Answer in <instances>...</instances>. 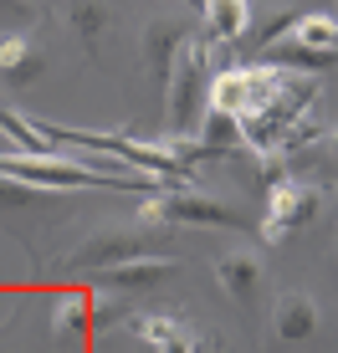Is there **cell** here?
<instances>
[{
  "instance_id": "6da1fadb",
  "label": "cell",
  "mask_w": 338,
  "mask_h": 353,
  "mask_svg": "<svg viewBox=\"0 0 338 353\" xmlns=\"http://www.w3.org/2000/svg\"><path fill=\"white\" fill-rule=\"evenodd\" d=\"M287 52H303L318 67H333L338 62V16L333 10H297L292 21H282L261 41V57H287Z\"/></svg>"
},
{
  "instance_id": "7a4b0ae2",
  "label": "cell",
  "mask_w": 338,
  "mask_h": 353,
  "mask_svg": "<svg viewBox=\"0 0 338 353\" xmlns=\"http://www.w3.org/2000/svg\"><path fill=\"white\" fill-rule=\"evenodd\" d=\"M154 241H159V230H149V225H103L67 261H72V272H103V266H118V261L154 256Z\"/></svg>"
},
{
  "instance_id": "3957f363",
  "label": "cell",
  "mask_w": 338,
  "mask_h": 353,
  "mask_svg": "<svg viewBox=\"0 0 338 353\" xmlns=\"http://www.w3.org/2000/svg\"><path fill=\"white\" fill-rule=\"evenodd\" d=\"M323 210V185H308V179H282V185L267 190V215H261V241L277 246L292 230H303L312 215Z\"/></svg>"
},
{
  "instance_id": "277c9868",
  "label": "cell",
  "mask_w": 338,
  "mask_h": 353,
  "mask_svg": "<svg viewBox=\"0 0 338 353\" xmlns=\"http://www.w3.org/2000/svg\"><path fill=\"white\" fill-rule=\"evenodd\" d=\"M205 57H210V46H205L200 36H190L185 52H179L175 67H169V77H164V92H169V133H185L190 123H195V88H200Z\"/></svg>"
},
{
  "instance_id": "5b68a950",
  "label": "cell",
  "mask_w": 338,
  "mask_h": 353,
  "mask_svg": "<svg viewBox=\"0 0 338 353\" xmlns=\"http://www.w3.org/2000/svg\"><path fill=\"white\" fill-rule=\"evenodd\" d=\"M179 272V261L169 256H139V261H118V266H103L98 276V292H113V297H143V292H154L159 282Z\"/></svg>"
},
{
  "instance_id": "8992f818",
  "label": "cell",
  "mask_w": 338,
  "mask_h": 353,
  "mask_svg": "<svg viewBox=\"0 0 338 353\" xmlns=\"http://www.w3.org/2000/svg\"><path fill=\"white\" fill-rule=\"evenodd\" d=\"M215 282H221V292L231 302L251 307V302L261 297V282H267V261H261V251L236 246V251H226V256H215Z\"/></svg>"
},
{
  "instance_id": "52a82bcc",
  "label": "cell",
  "mask_w": 338,
  "mask_h": 353,
  "mask_svg": "<svg viewBox=\"0 0 338 353\" xmlns=\"http://www.w3.org/2000/svg\"><path fill=\"white\" fill-rule=\"evenodd\" d=\"M318 327H323L318 297H308V292H282V297L272 302V338H277V348L308 343Z\"/></svg>"
},
{
  "instance_id": "ba28073f",
  "label": "cell",
  "mask_w": 338,
  "mask_h": 353,
  "mask_svg": "<svg viewBox=\"0 0 338 353\" xmlns=\"http://www.w3.org/2000/svg\"><path fill=\"white\" fill-rule=\"evenodd\" d=\"M190 36H195V26H190V21H175V16H154L149 26H143V72H149L159 88H164L169 67H175V57L185 52Z\"/></svg>"
},
{
  "instance_id": "9c48e42d",
  "label": "cell",
  "mask_w": 338,
  "mask_h": 353,
  "mask_svg": "<svg viewBox=\"0 0 338 353\" xmlns=\"http://www.w3.org/2000/svg\"><path fill=\"white\" fill-rule=\"evenodd\" d=\"M128 333L139 338V343H149V353H200L195 333H190V323L169 318V312H128Z\"/></svg>"
},
{
  "instance_id": "30bf717a",
  "label": "cell",
  "mask_w": 338,
  "mask_h": 353,
  "mask_svg": "<svg viewBox=\"0 0 338 353\" xmlns=\"http://www.w3.org/2000/svg\"><path fill=\"white\" fill-rule=\"evenodd\" d=\"M41 67H46V57H41V46L31 41V31L0 36V77H6L10 88H31V82L41 77Z\"/></svg>"
},
{
  "instance_id": "8fae6325",
  "label": "cell",
  "mask_w": 338,
  "mask_h": 353,
  "mask_svg": "<svg viewBox=\"0 0 338 353\" xmlns=\"http://www.w3.org/2000/svg\"><path fill=\"white\" fill-rule=\"evenodd\" d=\"M200 16H205V36H200L205 46L210 41H236V36H246V26H251V0H205Z\"/></svg>"
},
{
  "instance_id": "7c38bea8",
  "label": "cell",
  "mask_w": 338,
  "mask_h": 353,
  "mask_svg": "<svg viewBox=\"0 0 338 353\" xmlns=\"http://www.w3.org/2000/svg\"><path fill=\"white\" fill-rule=\"evenodd\" d=\"M92 333V297L88 292H62V297L52 302V338H82Z\"/></svg>"
},
{
  "instance_id": "4fadbf2b",
  "label": "cell",
  "mask_w": 338,
  "mask_h": 353,
  "mask_svg": "<svg viewBox=\"0 0 338 353\" xmlns=\"http://www.w3.org/2000/svg\"><path fill=\"white\" fill-rule=\"evenodd\" d=\"M67 26L82 36V46H98L103 31L113 26V0H62Z\"/></svg>"
},
{
  "instance_id": "5bb4252c",
  "label": "cell",
  "mask_w": 338,
  "mask_h": 353,
  "mask_svg": "<svg viewBox=\"0 0 338 353\" xmlns=\"http://www.w3.org/2000/svg\"><path fill=\"white\" fill-rule=\"evenodd\" d=\"M210 108L215 113H231V118L246 113V67H226L210 82Z\"/></svg>"
},
{
  "instance_id": "9a60e30c",
  "label": "cell",
  "mask_w": 338,
  "mask_h": 353,
  "mask_svg": "<svg viewBox=\"0 0 338 353\" xmlns=\"http://www.w3.org/2000/svg\"><path fill=\"white\" fill-rule=\"evenodd\" d=\"M200 143L210 154H236L241 149V118H231V113H205V123H200Z\"/></svg>"
},
{
  "instance_id": "2e32d148",
  "label": "cell",
  "mask_w": 338,
  "mask_h": 353,
  "mask_svg": "<svg viewBox=\"0 0 338 353\" xmlns=\"http://www.w3.org/2000/svg\"><path fill=\"white\" fill-rule=\"evenodd\" d=\"M52 190H36V185H21V179H0V210H36Z\"/></svg>"
},
{
  "instance_id": "e0dca14e",
  "label": "cell",
  "mask_w": 338,
  "mask_h": 353,
  "mask_svg": "<svg viewBox=\"0 0 338 353\" xmlns=\"http://www.w3.org/2000/svg\"><path fill=\"white\" fill-rule=\"evenodd\" d=\"M328 159H333V169H338V123H333V133H328Z\"/></svg>"
},
{
  "instance_id": "ac0fdd59",
  "label": "cell",
  "mask_w": 338,
  "mask_h": 353,
  "mask_svg": "<svg viewBox=\"0 0 338 353\" xmlns=\"http://www.w3.org/2000/svg\"><path fill=\"white\" fill-rule=\"evenodd\" d=\"M185 6H205V0H185Z\"/></svg>"
}]
</instances>
